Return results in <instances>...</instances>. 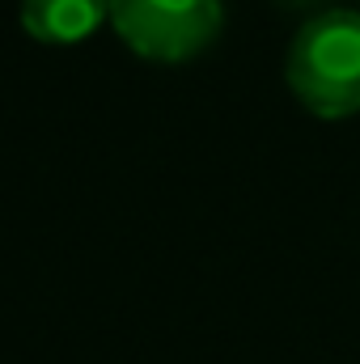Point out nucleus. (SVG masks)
Wrapping results in <instances>:
<instances>
[{"label": "nucleus", "instance_id": "nucleus-1", "mask_svg": "<svg viewBox=\"0 0 360 364\" xmlns=\"http://www.w3.org/2000/svg\"><path fill=\"white\" fill-rule=\"evenodd\" d=\"M284 81L297 102L322 119L360 110V9H327L309 17L284 60Z\"/></svg>", "mask_w": 360, "mask_h": 364}, {"label": "nucleus", "instance_id": "nucleus-2", "mask_svg": "<svg viewBox=\"0 0 360 364\" xmlns=\"http://www.w3.org/2000/svg\"><path fill=\"white\" fill-rule=\"evenodd\" d=\"M221 0H110L115 34L153 64H182L221 34Z\"/></svg>", "mask_w": 360, "mask_h": 364}, {"label": "nucleus", "instance_id": "nucleus-3", "mask_svg": "<svg viewBox=\"0 0 360 364\" xmlns=\"http://www.w3.org/2000/svg\"><path fill=\"white\" fill-rule=\"evenodd\" d=\"M102 21H110V0H21L26 34L51 47L90 38Z\"/></svg>", "mask_w": 360, "mask_h": 364}]
</instances>
